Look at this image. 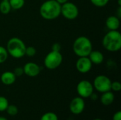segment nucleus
<instances>
[{"label": "nucleus", "instance_id": "obj_1", "mask_svg": "<svg viewBox=\"0 0 121 120\" xmlns=\"http://www.w3.org/2000/svg\"><path fill=\"white\" fill-rule=\"evenodd\" d=\"M40 14L45 20L56 19L61 15V4L56 0H47L41 4Z\"/></svg>", "mask_w": 121, "mask_h": 120}, {"label": "nucleus", "instance_id": "obj_26", "mask_svg": "<svg viewBox=\"0 0 121 120\" xmlns=\"http://www.w3.org/2000/svg\"><path fill=\"white\" fill-rule=\"evenodd\" d=\"M52 50L55 52H60L61 50V45L59 43H54L52 45Z\"/></svg>", "mask_w": 121, "mask_h": 120}, {"label": "nucleus", "instance_id": "obj_5", "mask_svg": "<svg viewBox=\"0 0 121 120\" xmlns=\"http://www.w3.org/2000/svg\"><path fill=\"white\" fill-rule=\"evenodd\" d=\"M63 61V57L60 52H55L51 50L44 59L45 66L50 69L54 70L58 68Z\"/></svg>", "mask_w": 121, "mask_h": 120}, {"label": "nucleus", "instance_id": "obj_23", "mask_svg": "<svg viewBox=\"0 0 121 120\" xmlns=\"http://www.w3.org/2000/svg\"><path fill=\"white\" fill-rule=\"evenodd\" d=\"M36 49L33 47V46H29V47H26V53L25 55H27L28 57H33L36 54Z\"/></svg>", "mask_w": 121, "mask_h": 120}, {"label": "nucleus", "instance_id": "obj_18", "mask_svg": "<svg viewBox=\"0 0 121 120\" xmlns=\"http://www.w3.org/2000/svg\"><path fill=\"white\" fill-rule=\"evenodd\" d=\"M8 52L6 49L2 46H0V64L4 63L8 59Z\"/></svg>", "mask_w": 121, "mask_h": 120}, {"label": "nucleus", "instance_id": "obj_22", "mask_svg": "<svg viewBox=\"0 0 121 120\" xmlns=\"http://www.w3.org/2000/svg\"><path fill=\"white\" fill-rule=\"evenodd\" d=\"M110 0H90L92 4L96 7H104L106 6Z\"/></svg>", "mask_w": 121, "mask_h": 120}, {"label": "nucleus", "instance_id": "obj_3", "mask_svg": "<svg viewBox=\"0 0 121 120\" xmlns=\"http://www.w3.org/2000/svg\"><path fill=\"white\" fill-rule=\"evenodd\" d=\"M26 46L24 42L18 37H11L6 44L8 54L15 59H20L25 56Z\"/></svg>", "mask_w": 121, "mask_h": 120}, {"label": "nucleus", "instance_id": "obj_11", "mask_svg": "<svg viewBox=\"0 0 121 120\" xmlns=\"http://www.w3.org/2000/svg\"><path fill=\"white\" fill-rule=\"evenodd\" d=\"M24 74L29 77H35L40 72L41 68L39 65L34 62H27L23 67Z\"/></svg>", "mask_w": 121, "mask_h": 120}, {"label": "nucleus", "instance_id": "obj_9", "mask_svg": "<svg viewBox=\"0 0 121 120\" xmlns=\"http://www.w3.org/2000/svg\"><path fill=\"white\" fill-rule=\"evenodd\" d=\"M92 63L88 57H79L76 62V69L82 74H86L90 71L92 67Z\"/></svg>", "mask_w": 121, "mask_h": 120}, {"label": "nucleus", "instance_id": "obj_6", "mask_svg": "<svg viewBox=\"0 0 121 120\" xmlns=\"http://www.w3.org/2000/svg\"><path fill=\"white\" fill-rule=\"evenodd\" d=\"M61 14L67 20H74L79 15V8L72 2H66L61 5Z\"/></svg>", "mask_w": 121, "mask_h": 120}, {"label": "nucleus", "instance_id": "obj_34", "mask_svg": "<svg viewBox=\"0 0 121 120\" xmlns=\"http://www.w3.org/2000/svg\"><path fill=\"white\" fill-rule=\"evenodd\" d=\"M1 1H9V0H1Z\"/></svg>", "mask_w": 121, "mask_h": 120}, {"label": "nucleus", "instance_id": "obj_13", "mask_svg": "<svg viewBox=\"0 0 121 120\" xmlns=\"http://www.w3.org/2000/svg\"><path fill=\"white\" fill-rule=\"evenodd\" d=\"M88 57L93 64L99 65L103 63L104 60V54L99 50H92L89 54Z\"/></svg>", "mask_w": 121, "mask_h": 120}, {"label": "nucleus", "instance_id": "obj_16", "mask_svg": "<svg viewBox=\"0 0 121 120\" xmlns=\"http://www.w3.org/2000/svg\"><path fill=\"white\" fill-rule=\"evenodd\" d=\"M11 10V7L9 1H1L0 2V12L2 14L6 15L9 13Z\"/></svg>", "mask_w": 121, "mask_h": 120}, {"label": "nucleus", "instance_id": "obj_4", "mask_svg": "<svg viewBox=\"0 0 121 120\" xmlns=\"http://www.w3.org/2000/svg\"><path fill=\"white\" fill-rule=\"evenodd\" d=\"M73 52L79 57H88L93 50L91 40L86 36L78 37L73 43Z\"/></svg>", "mask_w": 121, "mask_h": 120}, {"label": "nucleus", "instance_id": "obj_30", "mask_svg": "<svg viewBox=\"0 0 121 120\" xmlns=\"http://www.w3.org/2000/svg\"><path fill=\"white\" fill-rule=\"evenodd\" d=\"M56 1H57L60 4H61V5L68 1V0H56Z\"/></svg>", "mask_w": 121, "mask_h": 120}, {"label": "nucleus", "instance_id": "obj_7", "mask_svg": "<svg viewBox=\"0 0 121 120\" xmlns=\"http://www.w3.org/2000/svg\"><path fill=\"white\" fill-rule=\"evenodd\" d=\"M111 82L112 81L108 76L104 75H99L95 78L93 86L97 91L103 93L111 91Z\"/></svg>", "mask_w": 121, "mask_h": 120}, {"label": "nucleus", "instance_id": "obj_2", "mask_svg": "<svg viewBox=\"0 0 121 120\" xmlns=\"http://www.w3.org/2000/svg\"><path fill=\"white\" fill-rule=\"evenodd\" d=\"M103 47L109 52H118L121 48V34L117 30H109L102 40Z\"/></svg>", "mask_w": 121, "mask_h": 120}, {"label": "nucleus", "instance_id": "obj_29", "mask_svg": "<svg viewBox=\"0 0 121 120\" xmlns=\"http://www.w3.org/2000/svg\"><path fill=\"white\" fill-rule=\"evenodd\" d=\"M118 18H121V6L118 7V13H117V16H116Z\"/></svg>", "mask_w": 121, "mask_h": 120}, {"label": "nucleus", "instance_id": "obj_27", "mask_svg": "<svg viewBox=\"0 0 121 120\" xmlns=\"http://www.w3.org/2000/svg\"><path fill=\"white\" fill-rule=\"evenodd\" d=\"M113 120H121V112L118 111L113 116Z\"/></svg>", "mask_w": 121, "mask_h": 120}, {"label": "nucleus", "instance_id": "obj_31", "mask_svg": "<svg viewBox=\"0 0 121 120\" xmlns=\"http://www.w3.org/2000/svg\"><path fill=\"white\" fill-rule=\"evenodd\" d=\"M0 120H8L6 117H0Z\"/></svg>", "mask_w": 121, "mask_h": 120}, {"label": "nucleus", "instance_id": "obj_14", "mask_svg": "<svg viewBox=\"0 0 121 120\" xmlns=\"http://www.w3.org/2000/svg\"><path fill=\"white\" fill-rule=\"evenodd\" d=\"M16 79V76L12 71H5L2 73L0 77V80L1 83L6 86L12 85L13 83H15Z\"/></svg>", "mask_w": 121, "mask_h": 120}, {"label": "nucleus", "instance_id": "obj_20", "mask_svg": "<svg viewBox=\"0 0 121 120\" xmlns=\"http://www.w3.org/2000/svg\"><path fill=\"white\" fill-rule=\"evenodd\" d=\"M6 111L11 116H15L18 112V108L16 105H9L6 110Z\"/></svg>", "mask_w": 121, "mask_h": 120}, {"label": "nucleus", "instance_id": "obj_32", "mask_svg": "<svg viewBox=\"0 0 121 120\" xmlns=\"http://www.w3.org/2000/svg\"><path fill=\"white\" fill-rule=\"evenodd\" d=\"M118 5L119 6H121V0H118Z\"/></svg>", "mask_w": 121, "mask_h": 120}, {"label": "nucleus", "instance_id": "obj_33", "mask_svg": "<svg viewBox=\"0 0 121 120\" xmlns=\"http://www.w3.org/2000/svg\"><path fill=\"white\" fill-rule=\"evenodd\" d=\"M101 120V119H99V118H96V119H95V120Z\"/></svg>", "mask_w": 121, "mask_h": 120}, {"label": "nucleus", "instance_id": "obj_21", "mask_svg": "<svg viewBox=\"0 0 121 120\" xmlns=\"http://www.w3.org/2000/svg\"><path fill=\"white\" fill-rule=\"evenodd\" d=\"M8 105H9L8 100L4 96H0V112L5 111Z\"/></svg>", "mask_w": 121, "mask_h": 120}, {"label": "nucleus", "instance_id": "obj_12", "mask_svg": "<svg viewBox=\"0 0 121 120\" xmlns=\"http://www.w3.org/2000/svg\"><path fill=\"white\" fill-rule=\"evenodd\" d=\"M121 25L120 18L116 16H110L106 21V25L109 30H117Z\"/></svg>", "mask_w": 121, "mask_h": 120}, {"label": "nucleus", "instance_id": "obj_8", "mask_svg": "<svg viewBox=\"0 0 121 120\" xmlns=\"http://www.w3.org/2000/svg\"><path fill=\"white\" fill-rule=\"evenodd\" d=\"M77 91L79 97L82 98H89L94 92L93 84L87 80H82L78 83L77 86Z\"/></svg>", "mask_w": 121, "mask_h": 120}, {"label": "nucleus", "instance_id": "obj_25", "mask_svg": "<svg viewBox=\"0 0 121 120\" xmlns=\"http://www.w3.org/2000/svg\"><path fill=\"white\" fill-rule=\"evenodd\" d=\"M13 74H15V76L16 77L17 76H21L24 74L23 67H16L13 71Z\"/></svg>", "mask_w": 121, "mask_h": 120}, {"label": "nucleus", "instance_id": "obj_10", "mask_svg": "<svg viewBox=\"0 0 121 120\" xmlns=\"http://www.w3.org/2000/svg\"><path fill=\"white\" fill-rule=\"evenodd\" d=\"M85 108V102L81 97H76L73 98L69 104L70 111L74 115L81 114Z\"/></svg>", "mask_w": 121, "mask_h": 120}, {"label": "nucleus", "instance_id": "obj_24", "mask_svg": "<svg viewBox=\"0 0 121 120\" xmlns=\"http://www.w3.org/2000/svg\"><path fill=\"white\" fill-rule=\"evenodd\" d=\"M111 90H113V91L118 92L121 90V84L119 81H113L111 82Z\"/></svg>", "mask_w": 121, "mask_h": 120}, {"label": "nucleus", "instance_id": "obj_15", "mask_svg": "<svg viewBox=\"0 0 121 120\" xmlns=\"http://www.w3.org/2000/svg\"><path fill=\"white\" fill-rule=\"evenodd\" d=\"M114 98L115 95L113 93H112L111 91H106L103 93L102 95L101 96V102L104 105L108 106L113 103V102L114 101Z\"/></svg>", "mask_w": 121, "mask_h": 120}, {"label": "nucleus", "instance_id": "obj_17", "mask_svg": "<svg viewBox=\"0 0 121 120\" xmlns=\"http://www.w3.org/2000/svg\"><path fill=\"white\" fill-rule=\"evenodd\" d=\"M11 9L18 10L23 8L25 4V0H9Z\"/></svg>", "mask_w": 121, "mask_h": 120}, {"label": "nucleus", "instance_id": "obj_19", "mask_svg": "<svg viewBox=\"0 0 121 120\" xmlns=\"http://www.w3.org/2000/svg\"><path fill=\"white\" fill-rule=\"evenodd\" d=\"M40 120H58L57 115L52 112L45 113L40 118Z\"/></svg>", "mask_w": 121, "mask_h": 120}, {"label": "nucleus", "instance_id": "obj_28", "mask_svg": "<svg viewBox=\"0 0 121 120\" xmlns=\"http://www.w3.org/2000/svg\"><path fill=\"white\" fill-rule=\"evenodd\" d=\"M89 98H91V100H96L98 99V95H97V94H96L93 92V93L90 95Z\"/></svg>", "mask_w": 121, "mask_h": 120}]
</instances>
